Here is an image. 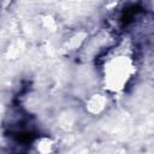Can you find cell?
<instances>
[{
  "label": "cell",
  "mask_w": 154,
  "mask_h": 154,
  "mask_svg": "<svg viewBox=\"0 0 154 154\" xmlns=\"http://www.w3.org/2000/svg\"><path fill=\"white\" fill-rule=\"evenodd\" d=\"M32 147H34V150L37 153L47 154V153L54 152L55 142L48 136H40L32 142Z\"/></svg>",
  "instance_id": "cell-3"
},
{
  "label": "cell",
  "mask_w": 154,
  "mask_h": 154,
  "mask_svg": "<svg viewBox=\"0 0 154 154\" xmlns=\"http://www.w3.org/2000/svg\"><path fill=\"white\" fill-rule=\"evenodd\" d=\"M137 73L136 59L128 52H109L102 60L101 78L107 94L123 93Z\"/></svg>",
  "instance_id": "cell-1"
},
{
  "label": "cell",
  "mask_w": 154,
  "mask_h": 154,
  "mask_svg": "<svg viewBox=\"0 0 154 154\" xmlns=\"http://www.w3.org/2000/svg\"><path fill=\"white\" fill-rule=\"evenodd\" d=\"M109 105V99L107 93H93L85 99L84 107L87 113L90 116H100L102 114Z\"/></svg>",
  "instance_id": "cell-2"
}]
</instances>
